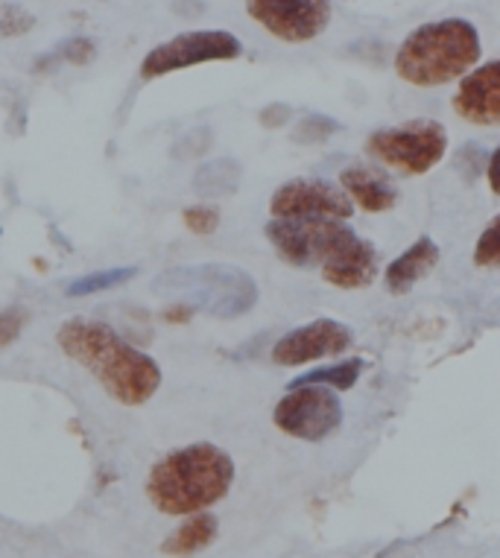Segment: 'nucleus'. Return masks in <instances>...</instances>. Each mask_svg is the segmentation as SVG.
<instances>
[{
  "mask_svg": "<svg viewBox=\"0 0 500 558\" xmlns=\"http://www.w3.org/2000/svg\"><path fill=\"white\" fill-rule=\"evenodd\" d=\"M56 342L64 351V357H71L85 372H92L106 395L123 407H141L162 386L158 363L144 351H138L135 345H129L106 322H64L56 333Z\"/></svg>",
  "mask_w": 500,
  "mask_h": 558,
  "instance_id": "obj_1",
  "label": "nucleus"
},
{
  "mask_svg": "<svg viewBox=\"0 0 500 558\" xmlns=\"http://www.w3.org/2000/svg\"><path fill=\"white\" fill-rule=\"evenodd\" d=\"M235 483V462L211 441H197L158 459L146 480V497L162 514L191 518L219 504Z\"/></svg>",
  "mask_w": 500,
  "mask_h": 558,
  "instance_id": "obj_2",
  "label": "nucleus"
},
{
  "mask_svg": "<svg viewBox=\"0 0 500 558\" xmlns=\"http://www.w3.org/2000/svg\"><path fill=\"white\" fill-rule=\"evenodd\" d=\"M480 33L472 21H430L404 38L395 53V74L409 85L437 88L468 74L480 62Z\"/></svg>",
  "mask_w": 500,
  "mask_h": 558,
  "instance_id": "obj_3",
  "label": "nucleus"
},
{
  "mask_svg": "<svg viewBox=\"0 0 500 558\" xmlns=\"http://www.w3.org/2000/svg\"><path fill=\"white\" fill-rule=\"evenodd\" d=\"M153 290L217 319H237L258 304L255 278L228 264L176 266L155 278Z\"/></svg>",
  "mask_w": 500,
  "mask_h": 558,
  "instance_id": "obj_4",
  "label": "nucleus"
},
{
  "mask_svg": "<svg viewBox=\"0 0 500 558\" xmlns=\"http://www.w3.org/2000/svg\"><path fill=\"white\" fill-rule=\"evenodd\" d=\"M369 156L378 165L407 175H421L442 161L448 149V132L437 120H409L401 126L378 129L369 137Z\"/></svg>",
  "mask_w": 500,
  "mask_h": 558,
  "instance_id": "obj_5",
  "label": "nucleus"
},
{
  "mask_svg": "<svg viewBox=\"0 0 500 558\" xmlns=\"http://www.w3.org/2000/svg\"><path fill=\"white\" fill-rule=\"evenodd\" d=\"M355 231L343 220H273L266 222V238L275 252L293 266L319 269Z\"/></svg>",
  "mask_w": 500,
  "mask_h": 558,
  "instance_id": "obj_6",
  "label": "nucleus"
},
{
  "mask_svg": "<svg viewBox=\"0 0 500 558\" xmlns=\"http://www.w3.org/2000/svg\"><path fill=\"white\" fill-rule=\"evenodd\" d=\"M273 422L293 439L322 441L343 424V403L328 386H293L275 403Z\"/></svg>",
  "mask_w": 500,
  "mask_h": 558,
  "instance_id": "obj_7",
  "label": "nucleus"
},
{
  "mask_svg": "<svg viewBox=\"0 0 500 558\" xmlns=\"http://www.w3.org/2000/svg\"><path fill=\"white\" fill-rule=\"evenodd\" d=\"M243 53L240 38L223 29H197V33H182L167 45L153 47L146 59L141 62V76L155 80V76L174 74L191 64H205V62H228Z\"/></svg>",
  "mask_w": 500,
  "mask_h": 558,
  "instance_id": "obj_8",
  "label": "nucleus"
},
{
  "mask_svg": "<svg viewBox=\"0 0 500 558\" xmlns=\"http://www.w3.org/2000/svg\"><path fill=\"white\" fill-rule=\"evenodd\" d=\"M270 211L275 220H348L355 214V202L325 179H293L273 193Z\"/></svg>",
  "mask_w": 500,
  "mask_h": 558,
  "instance_id": "obj_9",
  "label": "nucleus"
},
{
  "mask_svg": "<svg viewBox=\"0 0 500 558\" xmlns=\"http://www.w3.org/2000/svg\"><path fill=\"white\" fill-rule=\"evenodd\" d=\"M246 10L266 33L290 45L322 36L331 21L328 0H246Z\"/></svg>",
  "mask_w": 500,
  "mask_h": 558,
  "instance_id": "obj_10",
  "label": "nucleus"
},
{
  "mask_svg": "<svg viewBox=\"0 0 500 558\" xmlns=\"http://www.w3.org/2000/svg\"><path fill=\"white\" fill-rule=\"evenodd\" d=\"M355 342L352 330L337 319H317L293 328L290 333H284L273 345V363L275 366H305L313 360L334 357L343 354Z\"/></svg>",
  "mask_w": 500,
  "mask_h": 558,
  "instance_id": "obj_11",
  "label": "nucleus"
},
{
  "mask_svg": "<svg viewBox=\"0 0 500 558\" xmlns=\"http://www.w3.org/2000/svg\"><path fill=\"white\" fill-rule=\"evenodd\" d=\"M454 111L474 126H500V59L465 76L454 94Z\"/></svg>",
  "mask_w": 500,
  "mask_h": 558,
  "instance_id": "obj_12",
  "label": "nucleus"
},
{
  "mask_svg": "<svg viewBox=\"0 0 500 558\" xmlns=\"http://www.w3.org/2000/svg\"><path fill=\"white\" fill-rule=\"evenodd\" d=\"M319 272L331 287L364 290L378 278V252L369 240L352 234L325 264L319 266Z\"/></svg>",
  "mask_w": 500,
  "mask_h": 558,
  "instance_id": "obj_13",
  "label": "nucleus"
},
{
  "mask_svg": "<svg viewBox=\"0 0 500 558\" xmlns=\"http://www.w3.org/2000/svg\"><path fill=\"white\" fill-rule=\"evenodd\" d=\"M439 264V246L430 238H419L409 248H404L390 266H386V290L392 295L409 293L413 287L425 281L433 266Z\"/></svg>",
  "mask_w": 500,
  "mask_h": 558,
  "instance_id": "obj_14",
  "label": "nucleus"
},
{
  "mask_svg": "<svg viewBox=\"0 0 500 558\" xmlns=\"http://www.w3.org/2000/svg\"><path fill=\"white\" fill-rule=\"evenodd\" d=\"M340 182H343V191L348 193V199L360 205L366 214L392 211L395 202H398V191L372 167H348Z\"/></svg>",
  "mask_w": 500,
  "mask_h": 558,
  "instance_id": "obj_15",
  "label": "nucleus"
},
{
  "mask_svg": "<svg viewBox=\"0 0 500 558\" xmlns=\"http://www.w3.org/2000/svg\"><path fill=\"white\" fill-rule=\"evenodd\" d=\"M217 530H219V523L214 514H205V512L191 514V518H184V523L179 526V530L170 532V538H164L162 553L170 558L197 556V553H202V549L214 544Z\"/></svg>",
  "mask_w": 500,
  "mask_h": 558,
  "instance_id": "obj_16",
  "label": "nucleus"
},
{
  "mask_svg": "<svg viewBox=\"0 0 500 558\" xmlns=\"http://www.w3.org/2000/svg\"><path fill=\"white\" fill-rule=\"evenodd\" d=\"M364 375V360L360 357H352V360H343V363H334V366H325V368H313L308 375L296 377L290 384L293 386H328V389H334V392H346L352 386L360 380Z\"/></svg>",
  "mask_w": 500,
  "mask_h": 558,
  "instance_id": "obj_17",
  "label": "nucleus"
},
{
  "mask_svg": "<svg viewBox=\"0 0 500 558\" xmlns=\"http://www.w3.org/2000/svg\"><path fill=\"white\" fill-rule=\"evenodd\" d=\"M138 275L135 266H118V269H103V272H92V275H82L76 281L68 284L64 293L73 295V299H85V295L103 293V290H115V287L127 284Z\"/></svg>",
  "mask_w": 500,
  "mask_h": 558,
  "instance_id": "obj_18",
  "label": "nucleus"
},
{
  "mask_svg": "<svg viewBox=\"0 0 500 558\" xmlns=\"http://www.w3.org/2000/svg\"><path fill=\"white\" fill-rule=\"evenodd\" d=\"M235 184H237V167L231 165V161H217V165L202 167L200 175H197V191H200L202 196L235 191Z\"/></svg>",
  "mask_w": 500,
  "mask_h": 558,
  "instance_id": "obj_19",
  "label": "nucleus"
},
{
  "mask_svg": "<svg viewBox=\"0 0 500 558\" xmlns=\"http://www.w3.org/2000/svg\"><path fill=\"white\" fill-rule=\"evenodd\" d=\"M474 264L486 266V269H498L500 266V214L483 229L477 246H474Z\"/></svg>",
  "mask_w": 500,
  "mask_h": 558,
  "instance_id": "obj_20",
  "label": "nucleus"
},
{
  "mask_svg": "<svg viewBox=\"0 0 500 558\" xmlns=\"http://www.w3.org/2000/svg\"><path fill=\"white\" fill-rule=\"evenodd\" d=\"M184 226L193 231V234H214L219 226V211L214 205H193V208H184Z\"/></svg>",
  "mask_w": 500,
  "mask_h": 558,
  "instance_id": "obj_21",
  "label": "nucleus"
},
{
  "mask_svg": "<svg viewBox=\"0 0 500 558\" xmlns=\"http://www.w3.org/2000/svg\"><path fill=\"white\" fill-rule=\"evenodd\" d=\"M24 322H27V316H24V311H19V307L0 311V348L12 345V342L21 337Z\"/></svg>",
  "mask_w": 500,
  "mask_h": 558,
  "instance_id": "obj_22",
  "label": "nucleus"
},
{
  "mask_svg": "<svg viewBox=\"0 0 500 558\" xmlns=\"http://www.w3.org/2000/svg\"><path fill=\"white\" fill-rule=\"evenodd\" d=\"M483 165H489V158H486V149L477 147V144H468V147L460 149V156H456V167L463 170L468 182H474V179L480 175Z\"/></svg>",
  "mask_w": 500,
  "mask_h": 558,
  "instance_id": "obj_23",
  "label": "nucleus"
},
{
  "mask_svg": "<svg viewBox=\"0 0 500 558\" xmlns=\"http://www.w3.org/2000/svg\"><path fill=\"white\" fill-rule=\"evenodd\" d=\"M337 123H331L328 118H308L301 123L299 137H305V141H322V137L331 135V132H337Z\"/></svg>",
  "mask_w": 500,
  "mask_h": 558,
  "instance_id": "obj_24",
  "label": "nucleus"
},
{
  "mask_svg": "<svg viewBox=\"0 0 500 558\" xmlns=\"http://www.w3.org/2000/svg\"><path fill=\"white\" fill-rule=\"evenodd\" d=\"M62 59H68V62H85L88 56L94 53V45L88 41V38H76V41H71V45H62Z\"/></svg>",
  "mask_w": 500,
  "mask_h": 558,
  "instance_id": "obj_25",
  "label": "nucleus"
},
{
  "mask_svg": "<svg viewBox=\"0 0 500 558\" xmlns=\"http://www.w3.org/2000/svg\"><path fill=\"white\" fill-rule=\"evenodd\" d=\"M486 170H489L491 191H495L500 196V147L495 149V153H491V156H489V165H486Z\"/></svg>",
  "mask_w": 500,
  "mask_h": 558,
  "instance_id": "obj_26",
  "label": "nucleus"
},
{
  "mask_svg": "<svg viewBox=\"0 0 500 558\" xmlns=\"http://www.w3.org/2000/svg\"><path fill=\"white\" fill-rule=\"evenodd\" d=\"M191 307H184V304H170V311H164V319L167 322H188L191 319Z\"/></svg>",
  "mask_w": 500,
  "mask_h": 558,
  "instance_id": "obj_27",
  "label": "nucleus"
}]
</instances>
